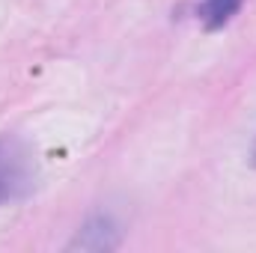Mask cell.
<instances>
[{
  "label": "cell",
  "mask_w": 256,
  "mask_h": 253,
  "mask_svg": "<svg viewBox=\"0 0 256 253\" xmlns=\"http://www.w3.org/2000/svg\"><path fill=\"white\" fill-rule=\"evenodd\" d=\"M36 185V161L15 134L0 137V206L27 196Z\"/></svg>",
  "instance_id": "cell-1"
},
{
  "label": "cell",
  "mask_w": 256,
  "mask_h": 253,
  "mask_svg": "<svg viewBox=\"0 0 256 253\" xmlns=\"http://www.w3.org/2000/svg\"><path fill=\"white\" fill-rule=\"evenodd\" d=\"M120 226L114 224L110 214H90L80 230L74 232V238L66 244V250H90V253H104L120 248Z\"/></svg>",
  "instance_id": "cell-2"
},
{
  "label": "cell",
  "mask_w": 256,
  "mask_h": 253,
  "mask_svg": "<svg viewBox=\"0 0 256 253\" xmlns=\"http://www.w3.org/2000/svg\"><path fill=\"white\" fill-rule=\"evenodd\" d=\"M242 6L244 0H196V21L202 24V30L214 33V30H224L238 15Z\"/></svg>",
  "instance_id": "cell-3"
},
{
  "label": "cell",
  "mask_w": 256,
  "mask_h": 253,
  "mask_svg": "<svg viewBox=\"0 0 256 253\" xmlns=\"http://www.w3.org/2000/svg\"><path fill=\"white\" fill-rule=\"evenodd\" d=\"M250 164L256 167V137H254V146H250Z\"/></svg>",
  "instance_id": "cell-4"
}]
</instances>
